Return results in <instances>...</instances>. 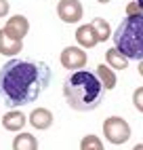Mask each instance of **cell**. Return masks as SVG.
<instances>
[{
	"label": "cell",
	"instance_id": "obj_14",
	"mask_svg": "<svg viewBox=\"0 0 143 150\" xmlns=\"http://www.w3.org/2000/svg\"><path fill=\"white\" fill-rule=\"evenodd\" d=\"M128 62H130V59L124 57L116 47L105 51V64H107L111 70H126V68H128Z\"/></svg>",
	"mask_w": 143,
	"mask_h": 150
},
{
	"label": "cell",
	"instance_id": "obj_15",
	"mask_svg": "<svg viewBox=\"0 0 143 150\" xmlns=\"http://www.w3.org/2000/svg\"><path fill=\"white\" fill-rule=\"evenodd\" d=\"M90 25H93L95 34H97V38H99V42H105V40H109L111 30H109V23L105 21L103 17H95L93 21H90Z\"/></svg>",
	"mask_w": 143,
	"mask_h": 150
},
{
	"label": "cell",
	"instance_id": "obj_18",
	"mask_svg": "<svg viewBox=\"0 0 143 150\" xmlns=\"http://www.w3.org/2000/svg\"><path fill=\"white\" fill-rule=\"evenodd\" d=\"M8 11H11V4H8V0H0V17L8 15Z\"/></svg>",
	"mask_w": 143,
	"mask_h": 150
},
{
	"label": "cell",
	"instance_id": "obj_4",
	"mask_svg": "<svg viewBox=\"0 0 143 150\" xmlns=\"http://www.w3.org/2000/svg\"><path fill=\"white\" fill-rule=\"evenodd\" d=\"M130 125L124 121L122 116H107L103 121V135L109 144L120 146V144H126L130 139Z\"/></svg>",
	"mask_w": 143,
	"mask_h": 150
},
{
	"label": "cell",
	"instance_id": "obj_9",
	"mask_svg": "<svg viewBox=\"0 0 143 150\" xmlns=\"http://www.w3.org/2000/svg\"><path fill=\"white\" fill-rule=\"evenodd\" d=\"M2 127L6 129V131H13V133H19L21 129L25 127L27 123V116L21 112V110H8V112L2 116Z\"/></svg>",
	"mask_w": 143,
	"mask_h": 150
},
{
	"label": "cell",
	"instance_id": "obj_1",
	"mask_svg": "<svg viewBox=\"0 0 143 150\" xmlns=\"http://www.w3.org/2000/svg\"><path fill=\"white\" fill-rule=\"evenodd\" d=\"M50 68L44 62L13 57L0 68V102L8 108L32 104L50 83Z\"/></svg>",
	"mask_w": 143,
	"mask_h": 150
},
{
	"label": "cell",
	"instance_id": "obj_17",
	"mask_svg": "<svg viewBox=\"0 0 143 150\" xmlns=\"http://www.w3.org/2000/svg\"><path fill=\"white\" fill-rule=\"evenodd\" d=\"M132 106L143 114V87H137L135 91H132Z\"/></svg>",
	"mask_w": 143,
	"mask_h": 150
},
{
	"label": "cell",
	"instance_id": "obj_23",
	"mask_svg": "<svg viewBox=\"0 0 143 150\" xmlns=\"http://www.w3.org/2000/svg\"><path fill=\"white\" fill-rule=\"evenodd\" d=\"M99 4H107V2H111V0H97Z\"/></svg>",
	"mask_w": 143,
	"mask_h": 150
},
{
	"label": "cell",
	"instance_id": "obj_5",
	"mask_svg": "<svg viewBox=\"0 0 143 150\" xmlns=\"http://www.w3.org/2000/svg\"><path fill=\"white\" fill-rule=\"evenodd\" d=\"M59 62L69 72H78V70H82L86 66L88 57H86V51L80 47H65L59 55Z\"/></svg>",
	"mask_w": 143,
	"mask_h": 150
},
{
	"label": "cell",
	"instance_id": "obj_22",
	"mask_svg": "<svg viewBox=\"0 0 143 150\" xmlns=\"http://www.w3.org/2000/svg\"><path fill=\"white\" fill-rule=\"evenodd\" d=\"M139 74L143 76V62H139Z\"/></svg>",
	"mask_w": 143,
	"mask_h": 150
},
{
	"label": "cell",
	"instance_id": "obj_7",
	"mask_svg": "<svg viewBox=\"0 0 143 150\" xmlns=\"http://www.w3.org/2000/svg\"><path fill=\"white\" fill-rule=\"evenodd\" d=\"M4 32L11 38H15V40H23V38L27 36V32H29L27 17H23V15H11V17H8V21L4 23Z\"/></svg>",
	"mask_w": 143,
	"mask_h": 150
},
{
	"label": "cell",
	"instance_id": "obj_13",
	"mask_svg": "<svg viewBox=\"0 0 143 150\" xmlns=\"http://www.w3.org/2000/svg\"><path fill=\"white\" fill-rule=\"evenodd\" d=\"M13 150H38L36 135L27 133V131H19L13 139Z\"/></svg>",
	"mask_w": 143,
	"mask_h": 150
},
{
	"label": "cell",
	"instance_id": "obj_2",
	"mask_svg": "<svg viewBox=\"0 0 143 150\" xmlns=\"http://www.w3.org/2000/svg\"><path fill=\"white\" fill-rule=\"evenodd\" d=\"M105 89L99 83L97 74L88 72V70H78L72 72L63 81V97L72 110L76 112H90V110L99 108L103 102Z\"/></svg>",
	"mask_w": 143,
	"mask_h": 150
},
{
	"label": "cell",
	"instance_id": "obj_3",
	"mask_svg": "<svg viewBox=\"0 0 143 150\" xmlns=\"http://www.w3.org/2000/svg\"><path fill=\"white\" fill-rule=\"evenodd\" d=\"M116 49L128 59L143 62V13L126 15L111 34Z\"/></svg>",
	"mask_w": 143,
	"mask_h": 150
},
{
	"label": "cell",
	"instance_id": "obj_8",
	"mask_svg": "<svg viewBox=\"0 0 143 150\" xmlns=\"http://www.w3.org/2000/svg\"><path fill=\"white\" fill-rule=\"evenodd\" d=\"M53 121H55V116H53V112H50L48 108H34L32 112H29V116H27V123L34 129H38V131L48 129L53 125Z\"/></svg>",
	"mask_w": 143,
	"mask_h": 150
},
{
	"label": "cell",
	"instance_id": "obj_20",
	"mask_svg": "<svg viewBox=\"0 0 143 150\" xmlns=\"http://www.w3.org/2000/svg\"><path fill=\"white\" fill-rule=\"evenodd\" d=\"M137 6H139V11L143 13V0H137Z\"/></svg>",
	"mask_w": 143,
	"mask_h": 150
},
{
	"label": "cell",
	"instance_id": "obj_6",
	"mask_svg": "<svg viewBox=\"0 0 143 150\" xmlns=\"http://www.w3.org/2000/svg\"><path fill=\"white\" fill-rule=\"evenodd\" d=\"M84 15V6L80 0H59L57 2V17L63 23H78Z\"/></svg>",
	"mask_w": 143,
	"mask_h": 150
},
{
	"label": "cell",
	"instance_id": "obj_19",
	"mask_svg": "<svg viewBox=\"0 0 143 150\" xmlns=\"http://www.w3.org/2000/svg\"><path fill=\"white\" fill-rule=\"evenodd\" d=\"M141 11H139V6H137V2H128L126 4V15H139Z\"/></svg>",
	"mask_w": 143,
	"mask_h": 150
},
{
	"label": "cell",
	"instance_id": "obj_16",
	"mask_svg": "<svg viewBox=\"0 0 143 150\" xmlns=\"http://www.w3.org/2000/svg\"><path fill=\"white\" fill-rule=\"evenodd\" d=\"M80 150H103V142H101V137L90 133V135H84L80 139Z\"/></svg>",
	"mask_w": 143,
	"mask_h": 150
},
{
	"label": "cell",
	"instance_id": "obj_10",
	"mask_svg": "<svg viewBox=\"0 0 143 150\" xmlns=\"http://www.w3.org/2000/svg\"><path fill=\"white\" fill-rule=\"evenodd\" d=\"M76 40H78V47L80 49H95L99 45V38L95 34V30L90 23H84V25H78L76 30Z\"/></svg>",
	"mask_w": 143,
	"mask_h": 150
},
{
	"label": "cell",
	"instance_id": "obj_21",
	"mask_svg": "<svg viewBox=\"0 0 143 150\" xmlns=\"http://www.w3.org/2000/svg\"><path fill=\"white\" fill-rule=\"evenodd\" d=\"M132 150H143V144H135V146H132Z\"/></svg>",
	"mask_w": 143,
	"mask_h": 150
},
{
	"label": "cell",
	"instance_id": "obj_12",
	"mask_svg": "<svg viewBox=\"0 0 143 150\" xmlns=\"http://www.w3.org/2000/svg\"><path fill=\"white\" fill-rule=\"evenodd\" d=\"M95 74H97L99 83L103 85L105 91H111V89L118 85V76H116V72H114V70H111L107 64H99L97 70H95Z\"/></svg>",
	"mask_w": 143,
	"mask_h": 150
},
{
	"label": "cell",
	"instance_id": "obj_11",
	"mask_svg": "<svg viewBox=\"0 0 143 150\" xmlns=\"http://www.w3.org/2000/svg\"><path fill=\"white\" fill-rule=\"evenodd\" d=\"M21 49H23V40H15L4 32V28H0V55L15 57L21 53Z\"/></svg>",
	"mask_w": 143,
	"mask_h": 150
}]
</instances>
